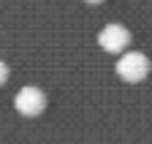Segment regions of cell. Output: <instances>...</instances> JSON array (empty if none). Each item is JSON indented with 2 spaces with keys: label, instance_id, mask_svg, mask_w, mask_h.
Listing matches in <instances>:
<instances>
[{
  "label": "cell",
  "instance_id": "6da1fadb",
  "mask_svg": "<svg viewBox=\"0 0 152 144\" xmlns=\"http://www.w3.org/2000/svg\"><path fill=\"white\" fill-rule=\"evenodd\" d=\"M149 57L144 55V52H125V55L117 60V74H120V79H125V82H130V84H139V82H144L147 79V74H149Z\"/></svg>",
  "mask_w": 152,
  "mask_h": 144
},
{
  "label": "cell",
  "instance_id": "5b68a950",
  "mask_svg": "<svg viewBox=\"0 0 152 144\" xmlns=\"http://www.w3.org/2000/svg\"><path fill=\"white\" fill-rule=\"evenodd\" d=\"M87 3H103V0H87Z\"/></svg>",
  "mask_w": 152,
  "mask_h": 144
},
{
  "label": "cell",
  "instance_id": "3957f363",
  "mask_svg": "<svg viewBox=\"0 0 152 144\" xmlns=\"http://www.w3.org/2000/svg\"><path fill=\"white\" fill-rule=\"evenodd\" d=\"M98 44H101L103 52L117 55V52H122V49L130 44V33H128V27H122V25H106V27L98 33Z\"/></svg>",
  "mask_w": 152,
  "mask_h": 144
},
{
  "label": "cell",
  "instance_id": "7a4b0ae2",
  "mask_svg": "<svg viewBox=\"0 0 152 144\" xmlns=\"http://www.w3.org/2000/svg\"><path fill=\"white\" fill-rule=\"evenodd\" d=\"M14 106L22 117H38L46 109V95L38 87H22L14 98Z\"/></svg>",
  "mask_w": 152,
  "mask_h": 144
},
{
  "label": "cell",
  "instance_id": "277c9868",
  "mask_svg": "<svg viewBox=\"0 0 152 144\" xmlns=\"http://www.w3.org/2000/svg\"><path fill=\"white\" fill-rule=\"evenodd\" d=\"M6 82H8V65L0 60V84H6Z\"/></svg>",
  "mask_w": 152,
  "mask_h": 144
}]
</instances>
